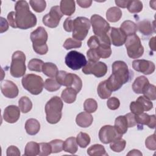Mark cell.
<instances>
[{
    "label": "cell",
    "instance_id": "56",
    "mask_svg": "<svg viewBox=\"0 0 156 156\" xmlns=\"http://www.w3.org/2000/svg\"><path fill=\"white\" fill-rule=\"evenodd\" d=\"M0 32L2 34L8 30L9 24L8 23L7 21L3 17L0 18Z\"/></svg>",
    "mask_w": 156,
    "mask_h": 156
},
{
    "label": "cell",
    "instance_id": "14",
    "mask_svg": "<svg viewBox=\"0 0 156 156\" xmlns=\"http://www.w3.org/2000/svg\"><path fill=\"white\" fill-rule=\"evenodd\" d=\"M63 15L60 7L55 5L51 7L49 13L46 14L43 17L42 21L46 26L50 28H55L58 26Z\"/></svg>",
    "mask_w": 156,
    "mask_h": 156
},
{
    "label": "cell",
    "instance_id": "42",
    "mask_svg": "<svg viewBox=\"0 0 156 156\" xmlns=\"http://www.w3.org/2000/svg\"><path fill=\"white\" fill-rule=\"evenodd\" d=\"M29 4L33 10L37 13L43 12L46 7V1L44 0H31L29 1Z\"/></svg>",
    "mask_w": 156,
    "mask_h": 156
},
{
    "label": "cell",
    "instance_id": "37",
    "mask_svg": "<svg viewBox=\"0 0 156 156\" xmlns=\"http://www.w3.org/2000/svg\"><path fill=\"white\" fill-rule=\"evenodd\" d=\"M143 3L140 1H129L127 9L132 13H137L143 10Z\"/></svg>",
    "mask_w": 156,
    "mask_h": 156
},
{
    "label": "cell",
    "instance_id": "39",
    "mask_svg": "<svg viewBox=\"0 0 156 156\" xmlns=\"http://www.w3.org/2000/svg\"><path fill=\"white\" fill-rule=\"evenodd\" d=\"M43 64L44 62L38 58H32L29 62L27 66L30 71L40 73L42 71Z\"/></svg>",
    "mask_w": 156,
    "mask_h": 156
},
{
    "label": "cell",
    "instance_id": "30",
    "mask_svg": "<svg viewBox=\"0 0 156 156\" xmlns=\"http://www.w3.org/2000/svg\"><path fill=\"white\" fill-rule=\"evenodd\" d=\"M40 151V143H37L34 141H30L27 143L25 146L24 155L26 156H35L39 155Z\"/></svg>",
    "mask_w": 156,
    "mask_h": 156
},
{
    "label": "cell",
    "instance_id": "13",
    "mask_svg": "<svg viewBox=\"0 0 156 156\" xmlns=\"http://www.w3.org/2000/svg\"><path fill=\"white\" fill-rule=\"evenodd\" d=\"M107 66L102 62H92L88 61L82 68L85 74H93L96 77L104 76L107 72Z\"/></svg>",
    "mask_w": 156,
    "mask_h": 156
},
{
    "label": "cell",
    "instance_id": "31",
    "mask_svg": "<svg viewBox=\"0 0 156 156\" xmlns=\"http://www.w3.org/2000/svg\"><path fill=\"white\" fill-rule=\"evenodd\" d=\"M87 154L90 156H107L104 147L99 144H95L91 146L87 149Z\"/></svg>",
    "mask_w": 156,
    "mask_h": 156
},
{
    "label": "cell",
    "instance_id": "22",
    "mask_svg": "<svg viewBox=\"0 0 156 156\" xmlns=\"http://www.w3.org/2000/svg\"><path fill=\"white\" fill-rule=\"evenodd\" d=\"M149 83V82L145 76H139L134 80L132 84V90L136 94H142L144 88Z\"/></svg>",
    "mask_w": 156,
    "mask_h": 156
},
{
    "label": "cell",
    "instance_id": "60",
    "mask_svg": "<svg viewBox=\"0 0 156 156\" xmlns=\"http://www.w3.org/2000/svg\"><path fill=\"white\" fill-rule=\"evenodd\" d=\"M149 45L150 48L152 51H155V37H152L149 42Z\"/></svg>",
    "mask_w": 156,
    "mask_h": 156
},
{
    "label": "cell",
    "instance_id": "17",
    "mask_svg": "<svg viewBox=\"0 0 156 156\" xmlns=\"http://www.w3.org/2000/svg\"><path fill=\"white\" fill-rule=\"evenodd\" d=\"M1 90L5 97L10 99L16 98L19 93L16 85L9 80H5L1 82Z\"/></svg>",
    "mask_w": 156,
    "mask_h": 156
},
{
    "label": "cell",
    "instance_id": "32",
    "mask_svg": "<svg viewBox=\"0 0 156 156\" xmlns=\"http://www.w3.org/2000/svg\"><path fill=\"white\" fill-rule=\"evenodd\" d=\"M18 105L20 110L23 113L29 112L32 108V103L30 99L27 96L21 97L18 101Z\"/></svg>",
    "mask_w": 156,
    "mask_h": 156
},
{
    "label": "cell",
    "instance_id": "47",
    "mask_svg": "<svg viewBox=\"0 0 156 156\" xmlns=\"http://www.w3.org/2000/svg\"><path fill=\"white\" fill-rule=\"evenodd\" d=\"M130 110L132 113L134 114L135 115L140 114L143 113L144 108L142 105L138 101H132L130 104Z\"/></svg>",
    "mask_w": 156,
    "mask_h": 156
},
{
    "label": "cell",
    "instance_id": "55",
    "mask_svg": "<svg viewBox=\"0 0 156 156\" xmlns=\"http://www.w3.org/2000/svg\"><path fill=\"white\" fill-rule=\"evenodd\" d=\"M7 156H11V155L20 156V150L15 146H10L7 149Z\"/></svg>",
    "mask_w": 156,
    "mask_h": 156
},
{
    "label": "cell",
    "instance_id": "58",
    "mask_svg": "<svg viewBox=\"0 0 156 156\" xmlns=\"http://www.w3.org/2000/svg\"><path fill=\"white\" fill-rule=\"evenodd\" d=\"M155 124H156L155 116L154 115H150V120L147 126L151 129H154L155 127Z\"/></svg>",
    "mask_w": 156,
    "mask_h": 156
},
{
    "label": "cell",
    "instance_id": "8",
    "mask_svg": "<svg viewBox=\"0 0 156 156\" xmlns=\"http://www.w3.org/2000/svg\"><path fill=\"white\" fill-rule=\"evenodd\" d=\"M90 21L86 17L79 16L73 20V38L82 41L87 37L90 28Z\"/></svg>",
    "mask_w": 156,
    "mask_h": 156
},
{
    "label": "cell",
    "instance_id": "52",
    "mask_svg": "<svg viewBox=\"0 0 156 156\" xmlns=\"http://www.w3.org/2000/svg\"><path fill=\"white\" fill-rule=\"evenodd\" d=\"M73 20L72 18H66L63 23V28L66 32H73Z\"/></svg>",
    "mask_w": 156,
    "mask_h": 156
},
{
    "label": "cell",
    "instance_id": "26",
    "mask_svg": "<svg viewBox=\"0 0 156 156\" xmlns=\"http://www.w3.org/2000/svg\"><path fill=\"white\" fill-rule=\"evenodd\" d=\"M77 143L76 138L71 136L68 138L63 144V150L71 154H74L77 151Z\"/></svg>",
    "mask_w": 156,
    "mask_h": 156
},
{
    "label": "cell",
    "instance_id": "35",
    "mask_svg": "<svg viewBox=\"0 0 156 156\" xmlns=\"http://www.w3.org/2000/svg\"><path fill=\"white\" fill-rule=\"evenodd\" d=\"M61 85L54 78L47 79L44 83V88L48 91L53 92L60 89Z\"/></svg>",
    "mask_w": 156,
    "mask_h": 156
},
{
    "label": "cell",
    "instance_id": "12",
    "mask_svg": "<svg viewBox=\"0 0 156 156\" xmlns=\"http://www.w3.org/2000/svg\"><path fill=\"white\" fill-rule=\"evenodd\" d=\"M112 74L122 85L129 79V70L127 65L123 61L117 60L112 64Z\"/></svg>",
    "mask_w": 156,
    "mask_h": 156
},
{
    "label": "cell",
    "instance_id": "48",
    "mask_svg": "<svg viewBox=\"0 0 156 156\" xmlns=\"http://www.w3.org/2000/svg\"><path fill=\"white\" fill-rule=\"evenodd\" d=\"M146 147L151 151H155L156 149V141H155V133L149 136L145 141Z\"/></svg>",
    "mask_w": 156,
    "mask_h": 156
},
{
    "label": "cell",
    "instance_id": "10",
    "mask_svg": "<svg viewBox=\"0 0 156 156\" xmlns=\"http://www.w3.org/2000/svg\"><path fill=\"white\" fill-rule=\"evenodd\" d=\"M65 62L71 69L79 70L85 66L87 61L83 54L76 51H71L66 54Z\"/></svg>",
    "mask_w": 156,
    "mask_h": 156
},
{
    "label": "cell",
    "instance_id": "59",
    "mask_svg": "<svg viewBox=\"0 0 156 156\" xmlns=\"http://www.w3.org/2000/svg\"><path fill=\"white\" fill-rule=\"evenodd\" d=\"M129 1H115L117 6L121 8H126L127 7Z\"/></svg>",
    "mask_w": 156,
    "mask_h": 156
},
{
    "label": "cell",
    "instance_id": "44",
    "mask_svg": "<svg viewBox=\"0 0 156 156\" xmlns=\"http://www.w3.org/2000/svg\"><path fill=\"white\" fill-rule=\"evenodd\" d=\"M51 145L52 153H58L63 150V141L62 140L55 139L49 143Z\"/></svg>",
    "mask_w": 156,
    "mask_h": 156
},
{
    "label": "cell",
    "instance_id": "43",
    "mask_svg": "<svg viewBox=\"0 0 156 156\" xmlns=\"http://www.w3.org/2000/svg\"><path fill=\"white\" fill-rule=\"evenodd\" d=\"M82 46V42L80 41L77 40L74 38H67L63 43V46L65 49L68 50L73 48H79Z\"/></svg>",
    "mask_w": 156,
    "mask_h": 156
},
{
    "label": "cell",
    "instance_id": "54",
    "mask_svg": "<svg viewBox=\"0 0 156 156\" xmlns=\"http://www.w3.org/2000/svg\"><path fill=\"white\" fill-rule=\"evenodd\" d=\"M125 116H126L127 121L128 127H133L136 125L134 114H133L132 113H127L126 115H125Z\"/></svg>",
    "mask_w": 156,
    "mask_h": 156
},
{
    "label": "cell",
    "instance_id": "5",
    "mask_svg": "<svg viewBox=\"0 0 156 156\" xmlns=\"http://www.w3.org/2000/svg\"><path fill=\"white\" fill-rule=\"evenodd\" d=\"M21 83L24 88L34 95L41 93L44 87L42 77L34 74H28L23 76Z\"/></svg>",
    "mask_w": 156,
    "mask_h": 156
},
{
    "label": "cell",
    "instance_id": "27",
    "mask_svg": "<svg viewBox=\"0 0 156 156\" xmlns=\"http://www.w3.org/2000/svg\"><path fill=\"white\" fill-rule=\"evenodd\" d=\"M120 29L127 37L135 34L136 32L137 31V26L134 22L130 20H126L121 23Z\"/></svg>",
    "mask_w": 156,
    "mask_h": 156
},
{
    "label": "cell",
    "instance_id": "33",
    "mask_svg": "<svg viewBox=\"0 0 156 156\" xmlns=\"http://www.w3.org/2000/svg\"><path fill=\"white\" fill-rule=\"evenodd\" d=\"M105 81L107 87L112 92L118 90L123 85L119 81H118L113 76L112 74L110 75V76L108 77L107 80H105Z\"/></svg>",
    "mask_w": 156,
    "mask_h": 156
},
{
    "label": "cell",
    "instance_id": "53",
    "mask_svg": "<svg viewBox=\"0 0 156 156\" xmlns=\"http://www.w3.org/2000/svg\"><path fill=\"white\" fill-rule=\"evenodd\" d=\"M7 20L9 25L13 28H18L16 23V16L15 12H10L7 15Z\"/></svg>",
    "mask_w": 156,
    "mask_h": 156
},
{
    "label": "cell",
    "instance_id": "51",
    "mask_svg": "<svg viewBox=\"0 0 156 156\" xmlns=\"http://www.w3.org/2000/svg\"><path fill=\"white\" fill-rule=\"evenodd\" d=\"M87 55L88 58V61L92 62H97L100 59V57L97 53L96 51L94 49H90L87 51Z\"/></svg>",
    "mask_w": 156,
    "mask_h": 156
},
{
    "label": "cell",
    "instance_id": "29",
    "mask_svg": "<svg viewBox=\"0 0 156 156\" xmlns=\"http://www.w3.org/2000/svg\"><path fill=\"white\" fill-rule=\"evenodd\" d=\"M42 72L48 77L54 78L56 77L58 71L56 65L51 62H46L43 65Z\"/></svg>",
    "mask_w": 156,
    "mask_h": 156
},
{
    "label": "cell",
    "instance_id": "16",
    "mask_svg": "<svg viewBox=\"0 0 156 156\" xmlns=\"http://www.w3.org/2000/svg\"><path fill=\"white\" fill-rule=\"evenodd\" d=\"M108 36L111 44L115 46H121L125 44L127 39L126 35L120 29V28L110 27Z\"/></svg>",
    "mask_w": 156,
    "mask_h": 156
},
{
    "label": "cell",
    "instance_id": "4",
    "mask_svg": "<svg viewBox=\"0 0 156 156\" xmlns=\"http://www.w3.org/2000/svg\"><path fill=\"white\" fill-rule=\"evenodd\" d=\"M90 23L95 35L105 42L110 43L108 32L110 29L109 23L101 16L94 14L91 16Z\"/></svg>",
    "mask_w": 156,
    "mask_h": 156
},
{
    "label": "cell",
    "instance_id": "7",
    "mask_svg": "<svg viewBox=\"0 0 156 156\" xmlns=\"http://www.w3.org/2000/svg\"><path fill=\"white\" fill-rule=\"evenodd\" d=\"M56 80L59 84L74 89L78 93L82 89V82L81 79L76 74L69 73L65 71H59Z\"/></svg>",
    "mask_w": 156,
    "mask_h": 156
},
{
    "label": "cell",
    "instance_id": "50",
    "mask_svg": "<svg viewBox=\"0 0 156 156\" xmlns=\"http://www.w3.org/2000/svg\"><path fill=\"white\" fill-rule=\"evenodd\" d=\"M107 105L109 109L115 110L119 108L120 105L119 100L116 97H112L108 98L107 102Z\"/></svg>",
    "mask_w": 156,
    "mask_h": 156
},
{
    "label": "cell",
    "instance_id": "3",
    "mask_svg": "<svg viewBox=\"0 0 156 156\" xmlns=\"http://www.w3.org/2000/svg\"><path fill=\"white\" fill-rule=\"evenodd\" d=\"M30 38L32 42L33 49L37 54L44 55L48 52V47L46 41L48 35L44 27L41 26L38 27L31 32Z\"/></svg>",
    "mask_w": 156,
    "mask_h": 156
},
{
    "label": "cell",
    "instance_id": "34",
    "mask_svg": "<svg viewBox=\"0 0 156 156\" xmlns=\"http://www.w3.org/2000/svg\"><path fill=\"white\" fill-rule=\"evenodd\" d=\"M97 91L99 96L102 99H105L108 98L111 96L112 93L107 87L105 80L102 81L99 83L97 88Z\"/></svg>",
    "mask_w": 156,
    "mask_h": 156
},
{
    "label": "cell",
    "instance_id": "2",
    "mask_svg": "<svg viewBox=\"0 0 156 156\" xmlns=\"http://www.w3.org/2000/svg\"><path fill=\"white\" fill-rule=\"evenodd\" d=\"M63 103L58 96L51 98L45 105L46 119L47 121L52 124L57 123L62 116V109Z\"/></svg>",
    "mask_w": 156,
    "mask_h": 156
},
{
    "label": "cell",
    "instance_id": "28",
    "mask_svg": "<svg viewBox=\"0 0 156 156\" xmlns=\"http://www.w3.org/2000/svg\"><path fill=\"white\" fill-rule=\"evenodd\" d=\"M114 126L119 133L122 135L126 133L128 129V124L126 116H118L115 119Z\"/></svg>",
    "mask_w": 156,
    "mask_h": 156
},
{
    "label": "cell",
    "instance_id": "46",
    "mask_svg": "<svg viewBox=\"0 0 156 156\" xmlns=\"http://www.w3.org/2000/svg\"><path fill=\"white\" fill-rule=\"evenodd\" d=\"M136 101L139 102L142 105V106L144 108V110L146 112L151 110L153 107V104L151 102V101L148 99L147 98H145L144 96H139L137 98Z\"/></svg>",
    "mask_w": 156,
    "mask_h": 156
},
{
    "label": "cell",
    "instance_id": "18",
    "mask_svg": "<svg viewBox=\"0 0 156 156\" xmlns=\"http://www.w3.org/2000/svg\"><path fill=\"white\" fill-rule=\"evenodd\" d=\"M20 108L14 105L7 106L4 111L3 118L8 123H15L20 118Z\"/></svg>",
    "mask_w": 156,
    "mask_h": 156
},
{
    "label": "cell",
    "instance_id": "45",
    "mask_svg": "<svg viewBox=\"0 0 156 156\" xmlns=\"http://www.w3.org/2000/svg\"><path fill=\"white\" fill-rule=\"evenodd\" d=\"M135 118L136 124H138V125L141 126V127L143 125H147L150 120V115L145 113H141L135 115Z\"/></svg>",
    "mask_w": 156,
    "mask_h": 156
},
{
    "label": "cell",
    "instance_id": "38",
    "mask_svg": "<svg viewBox=\"0 0 156 156\" xmlns=\"http://www.w3.org/2000/svg\"><path fill=\"white\" fill-rule=\"evenodd\" d=\"M144 96L151 101H154L156 99L155 86L152 84H147L143 91Z\"/></svg>",
    "mask_w": 156,
    "mask_h": 156
},
{
    "label": "cell",
    "instance_id": "61",
    "mask_svg": "<svg viewBox=\"0 0 156 156\" xmlns=\"http://www.w3.org/2000/svg\"><path fill=\"white\" fill-rule=\"evenodd\" d=\"M127 155H142V153L137 149H132L127 154Z\"/></svg>",
    "mask_w": 156,
    "mask_h": 156
},
{
    "label": "cell",
    "instance_id": "19",
    "mask_svg": "<svg viewBox=\"0 0 156 156\" xmlns=\"http://www.w3.org/2000/svg\"><path fill=\"white\" fill-rule=\"evenodd\" d=\"M137 30L140 31L142 34L144 35H150L153 32H155V24L154 21L153 22V24L149 20H143L140 21L137 25Z\"/></svg>",
    "mask_w": 156,
    "mask_h": 156
},
{
    "label": "cell",
    "instance_id": "11",
    "mask_svg": "<svg viewBox=\"0 0 156 156\" xmlns=\"http://www.w3.org/2000/svg\"><path fill=\"white\" fill-rule=\"evenodd\" d=\"M122 135L119 133L115 126L105 125L102 126L99 132L100 141L104 144H108L121 138Z\"/></svg>",
    "mask_w": 156,
    "mask_h": 156
},
{
    "label": "cell",
    "instance_id": "49",
    "mask_svg": "<svg viewBox=\"0 0 156 156\" xmlns=\"http://www.w3.org/2000/svg\"><path fill=\"white\" fill-rule=\"evenodd\" d=\"M40 151L39 155L41 156H46L50 155L52 153V149L51 145L49 143H40Z\"/></svg>",
    "mask_w": 156,
    "mask_h": 156
},
{
    "label": "cell",
    "instance_id": "1",
    "mask_svg": "<svg viewBox=\"0 0 156 156\" xmlns=\"http://www.w3.org/2000/svg\"><path fill=\"white\" fill-rule=\"evenodd\" d=\"M16 23L20 29L32 28L37 24V17L30 10L29 5L26 1H18L15 5Z\"/></svg>",
    "mask_w": 156,
    "mask_h": 156
},
{
    "label": "cell",
    "instance_id": "40",
    "mask_svg": "<svg viewBox=\"0 0 156 156\" xmlns=\"http://www.w3.org/2000/svg\"><path fill=\"white\" fill-rule=\"evenodd\" d=\"M83 108L87 113H94L98 108V103L94 99L88 98L86 99L83 103Z\"/></svg>",
    "mask_w": 156,
    "mask_h": 156
},
{
    "label": "cell",
    "instance_id": "57",
    "mask_svg": "<svg viewBox=\"0 0 156 156\" xmlns=\"http://www.w3.org/2000/svg\"><path fill=\"white\" fill-rule=\"evenodd\" d=\"M77 3L78 5L82 7V8H88L90 7L92 4V1L90 0H83V1H80L77 0Z\"/></svg>",
    "mask_w": 156,
    "mask_h": 156
},
{
    "label": "cell",
    "instance_id": "21",
    "mask_svg": "<svg viewBox=\"0 0 156 156\" xmlns=\"http://www.w3.org/2000/svg\"><path fill=\"white\" fill-rule=\"evenodd\" d=\"M60 9L63 15L71 16L75 12V1L73 0L61 1L60 3Z\"/></svg>",
    "mask_w": 156,
    "mask_h": 156
},
{
    "label": "cell",
    "instance_id": "36",
    "mask_svg": "<svg viewBox=\"0 0 156 156\" xmlns=\"http://www.w3.org/2000/svg\"><path fill=\"white\" fill-rule=\"evenodd\" d=\"M76 139L77 145L82 148L86 147L90 144L91 140L89 135L84 132H80Z\"/></svg>",
    "mask_w": 156,
    "mask_h": 156
},
{
    "label": "cell",
    "instance_id": "15",
    "mask_svg": "<svg viewBox=\"0 0 156 156\" xmlns=\"http://www.w3.org/2000/svg\"><path fill=\"white\" fill-rule=\"evenodd\" d=\"M132 67L135 71L145 75H149L153 73L155 68V65L152 62L144 59L133 60L132 62Z\"/></svg>",
    "mask_w": 156,
    "mask_h": 156
},
{
    "label": "cell",
    "instance_id": "41",
    "mask_svg": "<svg viewBox=\"0 0 156 156\" xmlns=\"http://www.w3.org/2000/svg\"><path fill=\"white\" fill-rule=\"evenodd\" d=\"M126 140L121 138L120 139H118L117 140H115L110 143V147L113 152H120L124 149L126 147Z\"/></svg>",
    "mask_w": 156,
    "mask_h": 156
},
{
    "label": "cell",
    "instance_id": "24",
    "mask_svg": "<svg viewBox=\"0 0 156 156\" xmlns=\"http://www.w3.org/2000/svg\"><path fill=\"white\" fill-rule=\"evenodd\" d=\"M122 11L117 7H112L109 8L106 12V18L107 21L115 23L118 21L122 17Z\"/></svg>",
    "mask_w": 156,
    "mask_h": 156
},
{
    "label": "cell",
    "instance_id": "6",
    "mask_svg": "<svg viewBox=\"0 0 156 156\" xmlns=\"http://www.w3.org/2000/svg\"><path fill=\"white\" fill-rule=\"evenodd\" d=\"M25 62L26 55L23 52L16 51L13 54L10 67V73L12 76L19 78L24 75L26 71Z\"/></svg>",
    "mask_w": 156,
    "mask_h": 156
},
{
    "label": "cell",
    "instance_id": "20",
    "mask_svg": "<svg viewBox=\"0 0 156 156\" xmlns=\"http://www.w3.org/2000/svg\"><path fill=\"white\" fill-rule=\"evenodd\" d=\"M93 121V118L91 114L87 112L79 113L76 118V124L80 127L86 128L90 126Z\"/></svg>",
    "mask_w": 156,
    "mask_h": 156
},
{
    "label": "cell",
    "instance_id": "9",
    "mask_svg": "<svg viewBox=\"0 0 156 156\" xmlns=\"http://www.w3.org/2000/svg\"><path fill=\"white\" fill-rule=\"evenodd\" d=\"M125 46L127 55L131 58H138L144 53V48L141 44V40L136 34L127 37Z\"/></svg>",
    "mask_w": 156,
    "mask_h": 156
},
{
    "label": "cell",
    "instance_id": "25",
    "mask_svg": "<svg viewBox=\"0 0 156 156\" xmlns=\"http://www.w3.org/2000/svg\"><path fill=\"white\" fill-rule=\"evenodd\" d=\"M77 94V93L74 89L71 87H67L62 91L61 98L67 104H72L76 101Z\"/></svg>",
    "mask_w": 156,
    "mask_h": 156
},
{
    "label": "cell",
    "instance_id": "23",
    "mask_svg": "<svg viewBox=\"0 0 156 156\" xmlns=\"http://www.w3.org/2000/svg\"><path fill=\"white\" fill-rule=\"evenodd\" d=\"M25 129L27 134L30 135H35L40 129V124L37 119L30 118L26 121Z\"/></svg>",
    "mask_w": 156,
    "mask_h": 156
}]
</instances>
